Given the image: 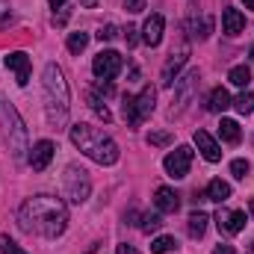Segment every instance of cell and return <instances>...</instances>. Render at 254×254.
<instances>
[{
  "label": "cell",
  "instance_id": "28",
  "mask_svg": "<svg viewBox=\"0 0 254 254\" xmlns=\"http://www.w3.org/2000/svg\"><path fill=\"white\" fill-rule=\"evenodd\" d=\"M148 145H157V148H163V145H172V133H169V130L148 133Z\"/></svg>",
  "mask_w": 254,
  "mask_h": 254
},
{
  "label": "cell",
  "instance_id": "26",
  "mask_svg": "<svg viewBox=\"0 0 254 254\" xmlns=\"http://www.w3.org/2000/svg\"><path fill=\"white\" fill-rule=\"evenodd\" d=\"M86 45H89V36H86V33H71V36H68V51H71L74 57L83 54Z\"/></svg>",
  "mask_w": 254,
  "mask_h": 254
},
{
  "label": "cell",
  "instance_id": "6",
  "mask_svg": "<svg viewBox=\"0 0 254 254\" xmlns=\"http://www.w3.org/2000/svg\"><path fill=\"white\" fill-rule=\"evenodd\" d=\"M163 166H166L169 178H175V181H184V178L190 175V166H192V148H187V145L175 148V151H172V154L163 160Z\"/></svg>",
  "mask_w": 254,
  "mask_h": 254
},
{
  "label": "cell",
  "instance_id": "33",
  "mask_svg": "<svg viewBox=\"0 0 254 254\" xmlns=\"http://www.w3.org/2000/svg\"><path fill=\"white\" fill-rule=\"evenodd\" d=\"M125 9L136 15V12H142V9H145V0H125Z\"/></svg>",
  "mask_w": 254,
  "mask_h": 254
},
{
  "label": "cell",
  "instance_id": "13",
  "mask_svg": "<svg viewBox=\"0 0 254 254\" xmlns=\"http://www.w3.org/2000/svg\"><path fill=\"white\" fill-rule=\"evenodd\" d=\"M154 204H157L160 213H178L181 195L172 190V187H157V192H154Z\"/></svg>",
  "mask_w": 254,
  "mask_h": 254
},
{
  "label": "cell",
  "instance_id": "43",
  "mask_svg": "<svg viewBox=\"0 0 254 254\" xmlns=\"http://www.w3.org/2000/svg\"><path fill=\"white\" fill-rule=\"evenodd\" d=\"M252 60H254V48H252Z\"/></svg>",
  "mask_w": 254,
  "mask_h": 254
},
{
  "label": "cell",
  "instance_id": "18",
  "mask_svg": "<svg viewBox=\"0 0 254 254\" xmlns=\"http://www.w3.org/2000/svg\"><path fill=\"white\" fill-rule=\"evenodd\" d=\"M234 101H231V95H228V89H213V95H210V104H207V110L210 113H225L228 107H231Z\"/></svg>",
  "mask_w": 254,
  "mask_h": 254
},
{
  "label": "cell",
  "instance_id": "37",
  "mask_svg": "<svg viewBox=\"0 0 254 254\" xmlns=\"http://www.w3.org/2000/svg\"><path fill=\"white\" fill-rule=\"evenodd\" d=\"M116 254H139V252H136L133 246H127V243H125V246H119V249H116Z\"/></svg>",
  "mask_w": 254,
  "mask_h": 254
},
{
  "label": "cell",
  "instance_id": "15",
  "mask_svg": "<svg viewBox=\"0 0 254 254\" xmlns=\"http://www.w3.org/2000/svg\"><path fill=\"white\" fill-rule=\"evenodd\" d=\"M222 30L228 33V36H240L243 30H246V15L240 12V9H225L222 12Z\"/></svg>",
  "mask_w": 254,
  "mask_h": 254
},
{
  "label": "cell",
  "instance_id": "24",
  "mask_svg": "<svg viewBox=\"0 0 254 254\" xmlns=\"http://www.w3.org/2000/svg\"><path fill=\"white\" fill-rule=\"evenodd\" d=\"M89 107L95 110V116H98L101 122H113V113H110V107H107V104H104V101H101V98H98L95 92L89 95Z\"/></svg>",
  "mask_w": 254,
  "mask_h": 254
},
{
  "label": "cell",
  "instance_id": "39",
  "mask_svg": "<svg viewBox=\"0 0 254 254\" xmlns=\"http://www.w3.org/2000/svg\"><path fill=\"white\" fill-rule=\"evenodd\" d=\"M80 3H83L86 9H95V6H98V0H80Z\"/></svg>",
  "mask_w": 254,
  "mask_h": 254
},
{
  "label": "cell",
  "instance_id": "23",
  "mask_svg": "<svg viewBox=\"0 0 254 254\" xmlns=\"http://www.w3.org/2000/svg\"><path fill=\"white\" fill-rule=\"evenodd\" d=\"M210 33H213V18L204 15L201 21H198V18L192 21V39H207Z\"/></svg>",
  "mask_w": 254,
  "mask_h": 254
},
{
  "label": "cell",
  "instance_id": "3",
  "mask_svg": "<svg viewBox=\"0 0 254 254\" xmlns=\"http://www.w3.org/2000/svg\"><path fill=\"white\" fill-rule=\"evenodd\" d=\"M71 142L89 157V160H95V163H101V166H116L119 163V145L104 133V130H98V127L92 125H74L71 127Z\"/></svg>",
  "mask_w": 254,
  "mask_h": 254
},
{
  "label": "cell",
  "instance_id": "17",
  "mask_svg": "<svg viewBox=\"0 0 254 254\" xmlns=\"http://www.w3.org/2000/svg\"><path fill=\"white\" fill-rule=\"evenodd\" d=\"M204 198H207V201H219V204H222V201H228V198H231V187H228L222 178H216V181H210V184H207Z\"/></svg>",
  "mask_w": 254,
  "mask_h": 254
},
{
  "label": "cell",
  "instance_id": "10",
  "mask_svg": "<svg viewBox=\"0 0 254 254\" xmlns=\"http://www.w3.org/2000/svg\"><path fill=\"white\" fill-rule=\"evenodd\" d=\"M54 142L51 139H42V142H36L33 145V154H30V169L33 172H45L48 166H51V160H54Z\"/></svg>",
  "mask_w": 254,
  "mask_h": 254
},
{
  "label": "cell",
  "instance_id": "12",
  "mask_svg": "<svg viewBox=\"0 0 254 254\" xmlns=\"http://www.w3.org/2000/svg\"><path fill=\"white\" fill-rule=\"evenodd\" d=\"M6 68L15 71V83H18V86H27V83H30V57H27V54H21V51L9 54V57H6Z\"/></svg>",
  "mask_w": 254,
  "mask_h": 254
},
{
  "label": "cell",
  "instance_id": "2",
  "mask_svg": "<svg viewBox=\"0 0 254 254\" xmlns=\"http://www.w3.org/2000/svg\"><path fill=\"white\" fill-rule=\"evenodd\" d=\"M42 89H45V113H48V125L54 130H63L68 122V110H71V95H68V83L65 74L57 63L45 65V77H42Z\"/></svg>",
  "mask_w": 254,
  "mask_h": 254
},
{
  "label": "cell",
  "instance_id": "5",
  "mask_svg": "<svg viewBox=\"0 0 254 254\" xmlns=\"http://www.w3.org/2000/svg\"><path fill=\"white\" fill-rule=\"evenodd\" d=\"M92 192V181H89V172L80 169V166H68L65 169V198L71 204H83Z\"/></svg>",
  "mask_w": 254,
  "mask_h": 254
},
{
  "label": "cell",
  "instance_id": "25",
  "mask_svg": "<svg viewBox=\"0 0 254 254\" xmlns=\"http://www.w3.org/2000/svg\"><path fill=\"white\" fill-rule=\"evenodd\" d=\"M178 249V243H175V237H157L154 243H151V252L154 254H169Z\"/></svg>",
  "mask_w": 254,
  "mask_h": 254
},
{
  "label": "cell",
  "instance_id": "35",
  "mask_svg": "<svg viewBox=\"0 0 254 254\" xmlns=\"http://www.w3.org/2000/svg\"><path fill=\"white\" fill-rule=\"evenodd\" d=\"M213 254H237V252H234V246L222 243V246H216V252H213Z\"/></svg>",
  "mask_w": 254,
  "mask_h": 254
},
{
  "label": "cell",
  "instance_id": "16",
  "mask_svg": "<svg viewBox=\"0 0 254 254\" xmlns=\"http://www.w3.org/2000/svg\"><path fill=\"white\" fill-rule=\"evenodd\" d=\"M154 104H157V92H154V86H145L139 95H136V107H139V116H142V122L154 113Z\"/></svg>",
  "mask_w": 254,
  "mask_h": 254
},
{
  "label": "cell",
  "instance_id": "11",
  "mask_svg": "<svg viewBox=\"0 0 254 254\" xmlns=\"http://www.w3.org/2000/svg\"><path fill=\"white\" fill-rule=\"evenodd\" d=\"M195 145H198V151H201V157L207 163H219L222 160V148H219V142L207 130H195Z\"/></svg>",
  "mask_w": 254,
  "mask_h": 254
},
{
  "label": "cell",
  "instance_id": "4",
  "mask_svg": "<svg viewBox=\"0 0 254 254\" xmlns=\"http://www.w3.org/2000/svg\"><path fill=\"white\" fill-rule=\"evenodd\" d=\"M0 122H3V136H6V145L12 151L15 160H24V151H27V130H24V122L18 119L15 107L9 101L0 98Z\"/></svg>",
  "mask_w": 254,
  "mask_h": 254
},
{
  "label": "cell",
  "instance_id": "42",
  "mask_svg": "<svg viewBox=\"0 0 254 254\" xmlns=\"http://www.w3.org/2000/svg\"><path fill=\"white\" fill-rule=\"evenodd\" d=\"M249 210H252V216H254V201H252V204H249Z\"/></svg>",
  "mask_w": 254,
  "mask_h": 254
},
{
  "label": "cell",
  "instance_id": "40",
  "mask_svg": "<svg viewBox=\"0 0 254 254\" xmlns=\"http://www.w3.org/2000/svg\"><path fill=\"white\" fill-rule=\"evenodd\" d=\"M48 3H51L54 9H63V6H65V0H48Z\"/></svg>",
  "mask_w": 254,
  "mask_h": 254
},
{
  "label": "cell",
  "instance_id": "19",
  "mask_svg": "<svg viewBox=\"0 0 254 254\" xmlns=\"http://www.w3.org/2000/svg\"><path fill=\"white\" fill-rule=\"evenodd\" d=\"M122 116H125V122L130 127L142 125V116H139V107H136V98H133V95H125V101H122Z\"/></svg>",
  "mask_w": 254,
  "mask_h": 254
},
{
  "label": "cell",
  "instance_id": "21",
  "mask_svg": "<svg viewBox=\"0 0 254 254\" xmlns=\"http://www.w3.org/2000/svg\"><path fill=\"white\" fill-rule=\"evenodd\" d=\"M207 222H210V216H207V213H201V210H195V213H192V216H190V237H192V240H201V237H204Z\"/></svg>",
  "mask_w": 254,
  "mask_h": 254
},
{
  "label": "cell",
  "instance_id": "30",
  "mask_svg": "<svg viewBox=\"0 0 254 254\" xmlns=\"http://www.w3.org/2000/svg\"><path fill=\"white\" fill-rule=\"evenodd\" d=\"M249 172H252L249 160H234V163H231V175H234V178H240V181H243Z\"/></svg>",
  "mask_w": 254,
  "mask_h": 254
},
{
  "label": "cell",
  "instance_id": "20",
  "mask_svg": "<svg viewBox=\"0 0 254 254\" xmlns=\"http://www.w3.org/2000/svg\"><path fill=\"white\" fill-rule=\"evenodd\" d=\"M219 136L228 142V145H237L240 139H243V130L237 122H231V119H222V125H219Z\"/></svg>",
  "mask_w": 254,
  "mask_h": 254
},
{
  "label": "cell",
  "instance_id": "7",
  "mask_svg": "<svg viewBox=\"0 0 254 254\" xmlns=\"http://www.w3.org/2000/svg\"><path fill=\"white\" fill-rule=\"evenodd\" d=\"M187 60H190V45H187V42H181L178 48H172L169 60L163 65V86H166V89L175 86V77H178V71L187 65Z\"/></svg>",
  "mask_w": 254,
  "mask_h": 254
},
{
  "label": "cell",
  "instance_id": "36",
  "mask_svg": "<svg viewBox=\"0 0 254 254\" xmlns=\"http://www.w3.org/2000/svg\"><path fill=\"white\" fill-rule=\"evenodd\" d=\"M65 21H68V9H63L60 15H54V24H60V27H63Z\"/></svg>",
  "mask_w": 254,
  "mask_h": 254
},
{
  "label": "cell",
  "instance_id": "32",
  "mask_svg": "<svg viewBox=\"0 0 254 254\" xmlns=\"http://www.w3.org/2000/svg\"><path fill=\"white\" fill-rule=\"evenodd\" d=\"M116 36H119V27H116V24H107V27H101V33H98L101 42H113Z\"/></svg>",
  "mask_w": 254,
  "mask_h": 254
},
{
  "label": "cell",
  "instance_id": "31",
  "mask_svg": "<svg viewBox=\"0 0 254 254\" xmlns=\"http://www.w3.org/2000/svg\"><path fill=\"white\" fill-rule=\"evenodd\" d=\"M0 254H27L18 243H12L9 237H0Z\"/></svg>",
  "mask_w": 254,
  "mask_h": 254
},
{
  "label": "cell",
  "instance_id": "27",
  "mask_svg": "<svg viewBox=\"0 0 254 254\" xmlns=\"http://www.w3.org/2000/svg\"><path fill=\"white\" fill-rule=\"evenodd\" d=\"M231 107H237V113H243V116H249V113H254V92H243Z\"/></svg>",
  "mask_w": 254,
  "mask_h": 254
},
{
  "label": "cell",
  "instance_id": "1",
  "mask_svg": "<svg viewBox=\"0 0 254 254\" xmlns=\"http://www.w3.org/2000/svg\"><path fill=\"white\" fill-rule=\"evenodd\" d=\"M18 225L27 234H42L48 240L60 237L68 225V207L54 195H36L27 198L18 210Z\"/></svg>",
  "mask_w": 254,
  "mask_h": 254
},
{
  "label": "cell",
  "instance_id": "8",
  "mask_svg": "<svg viewBox=\"0 0 254 254\" xmlns=\"http://www.w3.org/2000/svg\"><path fill=\"white\" fill-rule=\"evenodd\" d=\"M122 54H116V51H101L98 57H95V63H92V71H95V77L98 80H113L119 71H122Z\"/></svg>",
  "mask_w": 254,
  "mask_h": 254
},
{
  "label": "cell",
  "instance_id": "29",
  "mask_svg": "<svg viewBox=\"0 0 254 254\" xmlns=\"http://www.w3.org/2000/svg\"><path fill=\"white\" fill-rule=\"evenodd\" d=\"M160 225H163V219H160L157 213H145V216H142V231H145V234L160 231Z\"/></svg>",
  "mask_w": 254,
  "mask_h": 254
},
{
  "label": "cell",
  "instance_id": "14",
  "mask_svg": "<svg viewBox=\"0 0 254 254\" xmlns=\"http://www.w3.org/2000/svg\"><path fill=\"white\" fill-rule=\"evenodd\" d=\"M163 30H166L163 15H151V18L145 21V27H142V39H145V45L157 48V45L163 42Z\"/></svg>",
  "mask_w": 254,
  "mask_h": 254
},
{
  "label": "cell",
  "instance_id": "22",
  "mask_svg": "<svg viewBox=\"0 0 254 254\" xmlns=\"http://www.w3.org/2000/svg\"><path fill=\"white\" fill-rule=\"evenodd\" d=\"M228 80H231L234 86H240V89H246V86L252 83V71H249L246 65H237V68H231V74H228Z\"/></svg>",
  "mask_w": 254,
  "mask_h": 254
},
{
  "label": "cell",
  "instance_id": "9",
  "mask_svg": "<svg viewBox=\"0 0 254 254\" xmlns=\"http://www.w3.org/2000/svg\"><path fill=\"white\" fill-rule=\"evenodd\" d=\"M246 222H249V216L243 210H219L216 213V225L222 234H240L246 228Z\"/></svg>",
  "mask_w": 254,
  "mask_h": 254
},
{
  "label": "cell",
  "instance_id": "34",
  "mask_svg": "<svg viewBox=\"0 0 254 254\" xmlns=\"http://www.w3.org/2000/svg\"><path fill=\"white\" fill-rule=\"evenodd\" d=\"M125 39H127V48H133V45L139 42V36H136V27H127V30H125Z\"/></svg>",
  "mask_w": 254,
  "mask_h": 254
},
{
  "label": "cell",
  "instance_id": "38",
  "mask_svg": "<svg viewBox=\"0 0 254 254\" xmlns=\"http://www.w3.org/2000/svg\"><path fill=\"white\" fill-rule=\"evenodd\" d=\"M6 12H9V0H0V18H3ZM3 21H6V18H3Z\"/></svg>",
  "mask_w": 254,
  "mask_h": 254
},
{
  "label": "cell",
  "instance_id": "41",
  "mask_svg": "<svg viewBox=\"0 0 254 254\" xmlns=\"http://www.w3.org/2000/svg\"><path fill=\"white\" fill-rule=\"evenodd\" d=\"M246 3V9H254V0H243Z\"/></svg>",
  "mask_w": 254,
  "mask_h": 254
}]
</instances>
